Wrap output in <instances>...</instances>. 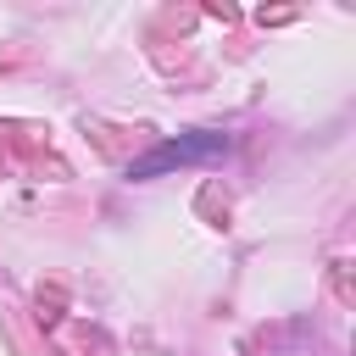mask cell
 <instances>
[{
    "label": "cell",
    "mask_w": 356,
    "mask_h": 356,
    "mask_svg": "<svg viewBox=\"0 0 356 356\" xmlns=\"http://www.w3.org/2000/svg\"><path fill=\"white\" fill-rule=\"evenodd\" d=\"M228 150V134H211V128H195V134H178V139H161L150 145L145 156L128 161V178H161L172 167H200V161H217Z\"/></svg>",
    "instance_id": "6da1fadb"
}]
</instances>
